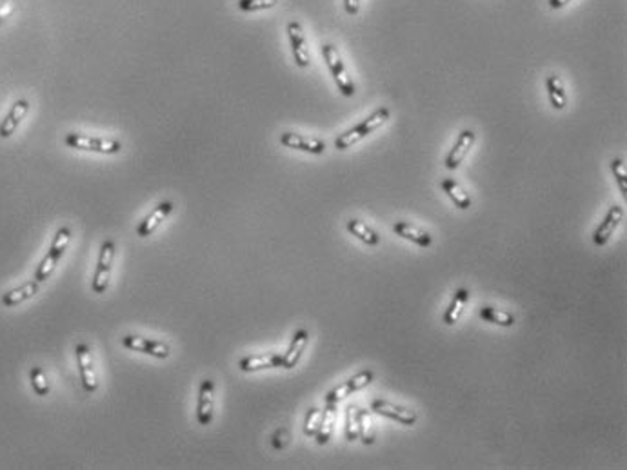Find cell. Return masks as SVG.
Listing matches in <instances>:
<instances>
[{
    "label": "cell",
    "instance_id": "obj_1",
    "mask_svg": "<svg viewBox=\"0 0 627 470\" xmlns=\"http://www.w3.org/2000/svg\"><path fill=\"white\" fill-rule=\"evenodd\" d=\"M388 118H389L388 107H379V109L375 111L373 115H369L365 120H362L358 125L351 127L349 131H346V133H342L340 136H337V139H335V148H337L338 151H344V149L355 146L356 142L365 139L368 134H371L373 131L379 130L380 125L386 124Z\"/></svg>",
    "mask_w": 627,
    "mask_h": 470
},
{
    "label": "cell",
    "instance_id": "obj_10",
    "mask_svg": "<svg viewBox=\"0 0 627 470\" xmlns=\"http://www.w3.org/2000/svg\"><path fill=\"white\" fill-rule=\"evenodd\" d=\"M213 410H215V382L204 379L199 389V400H197V420L200 425H209L213 421Z\"/></svg>",
    "mask_w": 627,
    "mask_h": 470
},
{
    "label": "cell",
    "instance_id": "obj_14",
    "mask_svg": "<svg viewBox=\"0 0 627 470\" xmlns=\"http://www.w3.org/2000/svg\"><path fill=\"white\" fill-rule=\"evenodd\" d=\"M29 111V102L26 98H19L11 106L10 113L6 115V118L0 122V139H10L11 134L17 131V127L20 125V122L26 118Z\"/></svg>",
    "mask_w": 627,
    "mask_h": 470
},
{
    "label": "cell",
    "instance_id": "obj_13",
    "mask_svg": "<svg viewBox=\"0 0 627 470\" xmlns=\"http://www.w3.org/2000/svg\"><path fill=\"white\" fill-rule=\"evenodd\" d=\"M280 143L284 148L304 151L309 152V155H322V152L326 151V143H324L322 140L308 139V136H302V134L299 133H282Z\"/></svg>",
    "mask_w": 627,
    "mask_h": 470
},
{
    "label": "cell",
    "instance_id": "obj_26",
    "mask_svg": "<svg viewBox=\"0 0 627 470\" xmlns=\"http://www.w3.org/2000/svg\"><path fill=\"white\" fill-rule=\"evenodd\" d=\"M480 318L485 320V322H491L494 325H500V327H513L515 325V318L511 314L504 313V311L497 309V307H482L480 309Z\"/></svg>",
    "mask_w": 627,
    "mask_h": 470
},
{
    "label": "cell",
    "instance_id": "obj_32",
    "mask_svg": "<svg viewBox=\"0 0 627 470\" xmlns=\"http://www.w3.org/2000/svg\"><path fill=\"white\" fill-rule=\"evenodd\" d=\"M611 171H613L614 178L618 182V187H620V193L622 196H627V175H626V164H624L622 158H614L611 162Z\"/></svg>",
    "mask_w": 627,
    "mask_h": 470
},
{
    "label": "cell",
    "instance_id": "obj_22",
    "mask_svg": "<svg viewBox=\"0 0 627 470\" xmlns=\"http://www.w3.org/2000/svg\"><path fill=\"white\" fill-rule=\"evenodd\" d=\"M393 230H395L398 236H402V238H407V240H411L413 244L420 245V247H429L431 242H433V238H431L429 233H425V230H422V229H416L415 226H411V224H407V221H397V224L393 226Z\"/></svg>",
    "mask_w": 627,
    "mask_h": 470
},
{
    "label": "cell",
    "instance_id": "obj_24",
    "mask_svg": "<svg viewBox=\"0 0 627 470\" xmlns=\"http://www.w3.org/2000/svg\"><path fill=\"white\" fill-rule=\"evenodd\" d=\"M346 227H347V230H349L351 235L355 236V238H358L360 242H364L365 245H379L380 244V236L377 235V233H375L373 229H371V227H368L364 224V221H360V220H355V218H353V220H349L346 224Z\"/></svg>",
    "mask_w": 627,
    "mask_h": 470
},
{
    "label": "cell",
    "instance_id": "obj_19",
    "mask_svg": "<svg viewBox=\"0 0 627 470\" xmlns=\"http://www.w3.org/2000/svg\"><path fill=\"white\" fill-rule=\"evenodd\" d=\"M38 285H40V283H38L37 280H33L28 281V283H24V285L17 287V289L8 290V292H4V296H2V305H4V307H15V305L29 300V298H33V296L38 292Z\"/></svg>",
    "mask_w": 627,
    "mask_h": 470
},
{
    "label": "cell",
    "instance_id": "obj_25",
    "mask_svg": "<svg viewBox=\"0 0 627 470\" xmlns=\"http://www.w3.org/2000/svg\"><path fill=\"white\" fill-rule=\"evenodd\" d=\"M442 189L446 191L451 202L457 205L458 209H469L471 207V198L469 194L466 191L462 189L460 185L457 182L453 180V178H444L442 180Z\"/></svg>",
    "mask_w": 627,
    "mask_h": 470
},
{
    "label": "cell",
    "instance_id": "obj_3",
    "mask_svg": "<svg viewBox=\"0 0 627 470\" xmlns=\"http://www.w3.org/2000/svg\"><path fill=\"white\" fill-rule=\"evenodd\" d=\"M322 55L324 61H326V64H328L329 68V73L333 75V80L337 84L338 91H340L344 97H353V95H355V84L351 80L346 65H344L340 55H338L337 47L333 46V44H324Z\"/></svg>",
    "mask_w": 627,
    "mask_h": 470
},
{
    "label": "cell",
    "instance_id": "obj_4",
    "mask_svg": "<svg viewBox=\"0 0 627 470\" xmlns=\"http://www.w3.org/2000/svg\"><path fill=\"white\" fill-rule=\"evenodd\" d=\"M64 143L71 149L100 152V155H115V152L122 151V143L119 140L95 139V136H88V134L80 133H68L66 134Z\"/></svg>",
    "mask_w": 627,
    "mask_h": 470
},
{
    "label": "cell",
    "instance_id": "obj_35",
    "mask_svg": "<svg viewBox=\"0 0 627 470\" xmlns=\"http://www.w3.org/2000/svg\"><path fill=\"white\" fill-rule=\"evenodd\" d=\"M569 2H573V0H549V8L551 10H560L564 6H568Z\"/></svg>",
    "mask_w": 627,
    "mask_h": 470
},
{
    "label": "cell",
    "instance_id": "obj_7",
    "mask_svg": "<svg viewBox=\"0 0 627 470\" xmlns=\"http://www.w3.org/2000/svg\"><path fill=\"white\" fill-rule=\"evenodd\" d=\"M287 38H289V46H291V53H293V58H295V64L299 68H308L311 58H309V51H308V44H305V37H304V29H302V24L296 22V20H291L287 24Z\"/></svg>",
    "mask_w": 627,
    "mask_h": 470
},
{
    "label": "cell",
    "instance_id": "obj_11",
    "mask_svg": "<svg viewBox=\"0 0 627 470\" xmlns=\"http://www.w3.org/2000/svg\"><path fill=\"white\" fill-rule=\"evenodd\" d=\"M371 409L380 416H386L389 420H395L402 425H411L416 423V412L413 409H406V407H398V405H393L389 401L386 400H375L371 403Z\"/></svg>",
    "mask_w": 627,
    "mask_h": 470
},
{
    "label": "cell",
    "instance_id": "obj_27",
    "mask_svg": "<svg viewBox=\"0 0 627 470\" xmlns=\"http://www.w3.org/2000/svg\"><path fill=\"white\" fill-rule=\"evenodd\" d=\"M358 432H360V439H362L365 445H373L375 429H373V421H371V416H369L368 410L358 409Z\"/></svg>",
    "mask_w": 627,
    "mask_h": 470
},
{
    "label": "cell",
    "instance_id": "obj_15",
    "mask_svg": "<svg viewBox=\"0 0 627 470\" xmlns=\"http://www.w3.org/2000/svg\"><path fill=\"white\" fill-rule=\"evenodd\" d=\"M475 139H476L475 133H473V131H471V130L460 131L457 142H455V146H453V148H451L449 155H448V157H446V167H448V169H457V167L460 166L462 160L466 158L467 151H469V149L473 148V143H475Z\"/></svg>",
    "mask_w": 627,
    "mask_h": 470
},
{
    "label": "cell",
    "instance_id": "obj_2",
    "mask_svg": "<svg viewBox=\"0 0 627 470\" xmlns=\"http://www.w3.org/2000/svg\"><path fill=\"white\" fill-rule=\"evenodd\" d=\"M70 240H71L70 227H60V229L56 230L53 242H51L50 251H47V254L44 256V260L38 263L37 271H35V280H37L38 283L46 281L47 278L51 276V272L55 271L56 263H59L60 258L64 256L66 249H68V245H70Z\"/></svg>",
    "mask_w": 627,
    "mask_h": 470
},
{
    "label": "cell",
    "instance_id": "obj_9",
    "mask_svg": "<svg viewBox=\"0 0 627 470\" xmlns=\"http://www.w3.org/2000/svg\"><path fill=\"white\" fill-rule=\"evenodd\" d=\"M373 378H375L373 370H364V373L356 374V376H353L349 382L342 383V385L335 387L333 391H329L328 394H326V403H338V401H342L344 398L353 394V392L360 391V389H364L365 385H369V383L373 382Z\"/></svg>",
    "mask_w": 627,
    "mask_h": 470
},
{
    "label": "cell",
    "instance_id": "obj_23",
    "mask_svg": "<svg viewBox=\"0 0 627 470\" xmlns=\"http://www.w3.org/2000/svg\"><path fill=\"white\" fill-rule=\"evenodd\" d=\"M467 300H469V292H467V289H458L457 292H455L448 311L444 314V323H446V325H455V323L458 322V318H460L464 309H466Z\"/></svg>",
    "mask_w": 627,
    "mask_h": 470
},
{
    "label": "cell",
    "instance_id": "obj_5",
    "mask_svg": "<svg viewBox=\"0 0 627 470\" xmlns=\"http://www.w3.org/2000/svg\"><path fill=\"white\" fill-rule=\"evenodd\" d=\"M113 258H115V242L106 240L104 244H102L100 254H98L97 271H95V276H93V283H91L93 292H97V295L106 292L107 285H109Z\"/></svg>",
    "mask_w": 627,
    "mask_h": 470
},
{
    "label": "cell",
    "instance_id": "obj_6",
    "mask_svg": "<svg viewBox=\"0 0 627 470\" xmlns=\"http://www.w3.org/2000/svg\"><path fill=\"white\" fill-rule=\"evenodd\" d=\"M122 345L130 350H137V352H144V354H149L153 358H158V360H166L169 358V347L162 341L148 340V338L137 336V334H128V336L122 338Z\"/></svg>",
    "mask_w": 627,
    "mask_h": 470
},
{
    "label": "cell",
    "instance_id": "obj_12",
    "mask_svg": "<svg viewBox=\"0 0 627 470\" xmlns=\"http://www.w3.org/2000/svg\"><path fill=\"white\" fill-rule=\"evenodd\" d=\"M622 218H624V209L620 207V205H613V207L609 209L605 218L602 220V224H600V226L596 227L595 233H593V242H595L596 247H604V245L607 244L611 235H613L614 230H617V227L620 226Z\"/></svg>",
    "mask_w": 627,
    "mask_h": 470
},
{
    "label": "cell",
    "instance_id": "obj_21",
    "mask_svg": "<svg viewBox=\"0 0 627 470\" xmlns=\"http://www.w3.org/2000/svg\"><path fill=\"white\" fill-rule=\"evenodd\" d=\"M335 418H337V403H328L326 409L322 410L319 430H317V436H315L319 445H326V443L331 439L333 427H335Z\"/></svg>",
    "mask_w": 627,
    "mask_h": 470
},
{
    "label": "cell",
    "instance_id": "obj_28",
    "mask_svg": "<svg viewBox=\"0 0 627 470\" xmlns=\"http://www.w3.org/2000/svg\"><path fill=\"white\" fill-rule=\"evenodd\" d=\"M29 379H31V387L35 391V394H38V396H47L50 394V383H47L46 374H44V370L40 367H33L29 370Z\"/></svg>",
    "mask_w": 627,
    "mask_h": 470
},
{
    "label": "cell",
    "instance_id": "obj_33",
    "mask_svg": "<svg viewBox=\"0 0 627 470\" xmlns=\"http://www.w3.org/2000/svg\"><path fill=\"white\" fill-rule=\"evenodd\" d=\"M344 10L349 17H355L360 11V0H344Z\"/></svg>",
    "mask_w": 627,
    "mask_h": 470
},
{
    "label": "cell",
    "instance_id": "obj_34",
    "mask_svg": "<svg viewBox=\"0 0 627 470\" xmlns=\"http://www.w3.org/2000/svg\"><path fill=\"white\" fill-rule=\"evenodd\" d=\"M11 10H13V4H11V0H10V2H4V4L0 6V24L4 22L6 17H8V15L11 13Z\"/></svg>",
    "mask_w": 627,
    "mask_h": 470
},
{
    "label": "cell",
    "instance_id": "obj_31",
    "mask_svg": "<svg viewBox=\"0 0 627 470\" xmlns=\"http://www.w3.org/2000/svg\"><path fill=\"white\" fill-rule=\"evenodd\" d=\"M320 416H322V410L317 409V407H311L308 410V414H305V420H304V434L309 436V438H315L317 436V430H319V425H320Z\"/></svg>",
    "mask_w": 627,
    "mask_h": 470
},
{
    "label": "cell",
    "instance_id": "obj_30",
    "mask_svg": "<svg viewBox=\"0 0 627 470\" xmlns=\"http://www.w3.org/2000/svg\"><path fill=\"white\" fill-rule=\"evenodd\" d=\"M278 4V0H239V10L245 13H255V11L271 10Z\"/></svg>",
    "mask_w": 627,
    "mask_h": 470
},
{
    "label": "cell",
    "instance_id": "obj_17",
    "mask_svg": "<svg viewBox=\"0 0 627 470\" xmlns=\"http://www.w3.org/2000/svg\"><path fill=\"white\" fill-rule=\"evenodd\" d=\"M308 340H309V334L305 329H299L295 332V336L291 340L289 343V349L286 350V354L282 356V367L284 369H293L299 360L302 358V352L305 350V345H308Z\"/></svg>",
    "mask_w": 627,
    "mask_h": 470
},
{
    "label": "cell",
    "instance_id": "obj_18",
    "mask_svg": "<svg viewBox=\"0 0 627 470\" xmlns=\"http://www.w3.org/2000/svg\"><path fill=\"white\" fill-rule=\"evenodd\" d=\"M240 370L244 373H255V370L271 369V367H282V356L277 352H269V354L259 356H248L239 361Z\"/></svg>",
    "mask_w": 627,
    "mask_h": 470
},
{
    "label": "cell",
    "instance_id": "obj_29",
    "mask_svg": "<svg viewBox=\"0 0 627 470\" xmlns=\"http://www.w3.org/2000/svg\"><path fill=\"white\" fill-rule=\"evenodd\" d=\"M346 438L347 441H355L360 438L358 409L355 405H349L346 410Z\"/></svg>",
    "mask_w": 627,
    "mask_h": 470
},
{
    "label": "cell",
    "instance_id": "obj_20",
    "mask_svg": "<svg viewBox=\"0 0 627 470\" xmlns=\"http://www.w3.org/2000/svg\"><path fill=\"white\" fill-rule=\"evenodd\" d=\"M545 89H547L549 102L554 109H564L568 106V93H566V88L558 75L551 73L545 77Z\"/></svg>",
    "mask_w": 627,
    "mask_h": 470
},
{
    "label": "cell",
    "instance_id": "obj_8",
    "mask_svg": "<svg viewBox=\"0 0 627 470\" xmlns=\"http://www.w3.org/2000/svg\"><path fill=\"white\" fill-rule=\"evenodd\" d=\"M77 363H79V370H80V382H82V387L84 391L88 392V394H93V392L97 391L98 383H97V376H95V367H93V356L89 352V347L86 343H79L77 349Z\"/></svg>",
    "mask_w": 627,
    "mask_h": 470
},
{
    "label": "cell",
    "instance_id": "obj_16",
    "mask_svg": "<svg viewBox=\"0 0 627 470\" xmlns=\"http://www.w3.org/2000/svg\"><path fill=\"white\" fill-rule=\"evenodd\" d=\"M173 207H175V205H173V202H169V200L158 203L157 207H155L151 211V214H149V217H146L142 221H140L139 227H137V235L142 236V238H146V236L151 235L153 230L157 229V227L160 226L162 221H164L167 217H169L171 211H173Z\"/></svg>",
    "mask_w": 627,
    "mask_h": 470
}]
</instances>
